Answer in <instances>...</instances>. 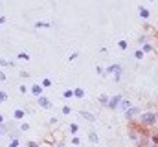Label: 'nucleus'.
<instances>
[{
	"label": "nucleus",
	"mask_w": 158,
	"mask_h": 147,
	"mask_svg": "<svg viewBox=\"0 0 158 147\" xmlns=\"http://www.w3.org/2000/svg\"><path fill=\"white\" fill-rule=\"evenodd\" d=\"M0 136H2V129H0Z\"/></svg>",
	"instance_id": "nucleus-26"
},
{
	"label": "nucleus",
	"mask_w": 158,
	"mask_h": 147,
	"mask_svg": "<svg viewBox=\"0 0 158 147\" xmlns=\"http://www.w3.org/2000/svg\"><path fill=\"white\" fill-rule=\"evenodd\" d=\"M72 96H74L72 90H66V92H64V97H72Z\"/></svg>",
	"instance_id": "nucleus-17"
},
{
	"label": "nucleus",
	"mask_w": 158,
	"mask_h": 147,
	"mask_svg": "<svg viewBox=\"0 0 158 147\" xmlns=\"http://www.w3.org/2000/svg\"><path fill=\"white\" fill-rule=\"evenodd\" d=\"M0 81H6V76H4V72L0 70Z\"/></svg>",
	"instance_id": "nucleus-22"
},
{
	"label": "nucleus",
	"mask_w": 158,
	"mask_h": 147,
	"mask_svg": "<svg viewBox=\"0 0 158 147\" xmlns=\"http://www.w3.org/2000/svg\"><path fill=\"white\" fill-rule=\"evenodd\" d=\"M88 136H90V140H92V142H98V136H96V134H94V132H90V134H88Z\"/></svg>",
	"instance_id": "nucleus-18"
},
{
	"label": "nucleus",
	"mask_w": 158,
	"mask_h": 147,
	"mask_svg": "<svg viewBox=\"0 0 158 147\" xmlns=\"http://www.w3.org/2000/svg\"><path fill=\"white\" fill-rule=\"evenodd\" d=\"M9 147H18V140H11V143H9Z\"/></svg>",
	"instance_id": "nucleus-16"
},
{
	"label": "nucleus",
	"mask_w": 158,
	"mask_h": 147,
	"mask_svg": "<svg viewBox=\"0 0 158 147\" xmlns=\"http://www.w3.org/2000/svg\"><path fill=\"white\" fill-rule=\"evenodd\" d=\"M129 107H131V101H121V109H125V110H127Z\"/></svg>",
	"instance_id": "nucleus-11"
},
{
	"label": "nucleus",
	"mask_w": 158,
	"mask_h": 147,
	"mask_svg": "<svg viewBox=\"0 0 158 147\" xmlns=\"http://www.w3.org/2000/svg\"><path fill=\"white\" fill-rule=\"evenodd\" d=\"M0 64H2V66H11V63L9 61H4V59H0Z\"/></svg>",
	"instance_id": "nucleus-15"
},
{
	"label": "nucleus",
	"mask_w": 158,
	"mask_h": 147,
	"mask_svg": "<svg viewBox=\"0 0 158 147\" xmlns=\"http://www.w3.org/2000/svg\"><path fill=\"white\" fill-rule=\"evenodd\" d=\"M28 145H30V147H37V143H35V142H30Z\"/></svg>",
	"instance_id": "nucleus-23"
},
{
	"label": "nucleus",
	"mask_w": 158,
	"mask_h": 147,
	"mask_svg": "<svg viewBox=\"0 0 158 147\" xmlns=\"http://www.w3.org/2000/svg\"><path fill=\"white\" fill-rule=\"evenodd\" d=\"M42 85H44V87H50V85H52V81H50V79H44V81H42Z\"/></svg>",
	"instance_id": "nucleus-19"
},
{
	"label": "nucleus",
	"mask_w": 158,
	"mask_h": 147,
	"mask_svg": "<svg viewBox=\"0 0 158 147\" xmlns=\"http://www.w3.org/2000/svg\"><path fill=\"white\" fill-rule=\"evenodd\" d=\"M31 92H33L37 97H40V94H42V88H40V85H33V87H31Z\"/></svg>",
	"instance_id": "nucleus-3"
},
{
	"label": "nucleus",
	"mask_w": 158,
	"mask_h": 147,
	"mask_svg": "<svg viewBox=\"0 0 158 147\" xmlns=\"http://www.w3.org/2000/svg\"><path fill=\"white\" fill-rule=\"evenodd\" d=\"M63 114H70V109L68 107H63Z\"/></svg>",
	"instance_id": "nucleus-21"
},
{
	"label": "nucleus",
	"mask_w": 158,
	"mask_h": 147,
	"mask_svg": "<svg viewBox=\"0 0 158 147\" xmlns=\"http://www.w3.org/2000/svg\"><path fill=\"white\" fill-rule=\"evenodd\" d=\"M4 22H6V18H4V17H0V24H4Z\"/></svg>",
	"instance_id": "nucleus-24"
},
{
	"label": "nucleus",
	"mask_w": 158,
	"mask_h": 147,
	"mask_svg": "<svg viewBox=\"0 0 158 147\" xmlns=\"http://www.w3.org/2000/svg\"><path fill=\"white\" fill-rule=\"evenodd\" d=\"M138 112H140L138 109H131V110L127 112V118H131V116H134V114H138Z\"/></svg>",
	"instance_id": "nucleus-8"
},
{
	"label": "nucleus",
	"mask_w": 158,
	"mask_h": 147,
	"mask_svg": "<svg viewBox=\"0 0 158 147\" xmlns=\"http://www.w3.org/2000/svg\"><path fill=\"white\" fill-rule=\"evenodd\" d=\"M2 121H4V118H2V116H0V125H2Z\"/></svg>",
	"instance_id": "nucleus-25"
},
{
	"label": "nucleus",
	"mask_w": 158,
	"mask_h": 147,
	"mask_svg": "<svg viewBox=\"0 0 158 147\" xmlns=\"http://www.w3.org/2000/svg\"><path fill=\"white\" fill-rule=\"evenodd\" d=\"M22 118H24V110L17 109V110H15V119H22Z\"/></svg>",
	"instance_id": "nucleus-5"
},
{
	"label": "nucleus",
	"mask_w": 158,
	"mask_h": 147,
	"mask_svg": "<svg viewBox=\"0 0 158 147\" xmlns=\"http://www.w3.org/2000/svg\"><path fill=\"white\" fill-rule=\"evenodd\" d=\"M18 59H24V61H28V59H30V55H28V54H18Z\"/></svg>",
	"instance_id": "nucleus-12"
},
{
	"label": "nucleus",
	"mask_w": 158,
	"mask_h": 147,
	"mask_svg": "<svg viewBox=\"0 0 158 147\" xmlns=\"http://www.w3.org/2000/svg\"><path fill=\"white\" fill-rule=\"evenodd\" d=\"M20 131H30V125H28V123H22V125H20Z\"/></svg>",
	"instance_id": "nucleus-14"
},
{
	"label": "nucleus",
	"mask_w": 158,
	"mask_h": 147,
	"mask_svg": "<svg viewBox=\"0 0 158 147\" xmlns=\"http://www.w3.org/2000/svg\"><path fill=\"white\" fill-rule=\"evenodd\" d=\"M8 100V94H4V92H0V103H4Z\"/></svg>",
	"instance_id": "nucleus-10"
},
{
	"label": "nucleus",
	"mask_w": 158,
	"mask_h": 147,
	"mask_svg": "<svg viewBox=\"0 0 158 147\" xmlns=\"http://www.w3.org/2000/svg\"><path fill=\"white\" fill-rule=\"evenodd\" d=\"M39 105L42 107V109H52V103H50V100H48V97H39Z\"/></svg>",
	"instance_id": "nucleus-2"
},
{
	"label": "nucleus",
	"mask_w": 158,
	"mask_h": 147,
	"mask_svg": "<svg viewBox=\"0 0 158 147\" xmlns=\"http://www.w3.org/2000/svg\"><path fill=\"white\" fill-rule=\"evenodd\" d=\"M35 26H37V28H52V24H50V22H37Z\"/></svg>",
	"instance_id": "nucleus-6"
},
{
	"label": "nucleus",
	"mask_w": 158,
	"mask_h": 147,
	"mask_svg": "<svg viewBox=\"0 0 158 147\" xmlns=\"http://www.w3.org/2000/svg\"><path fill=\"white\" fill-rule=\"evenodd\" d=\"M81 116H83V118H86L88 121H94V119H96V118H94L92 114H90V112H81Z\"/></svg>",
	"instance_id": "nucleus-7"
},
{
	"label": "nucleus",
	"mask_w": 158,
	"mask_h": 147,
	"mask_svg": "<svg viewBox=\"0 0 158 147\" xmlns=\"http://www.w3.org/2000/svg\"><path fill=\"white\" fill-rule=\"evenodd\" d=\"M120 48H121V50H125V48H127V42H125V41H121V42H120Z\"/></svg>",
	"instance_id": "nucleus-20"
},
{
	"label": "nucleus",
	"mask_w": 158,
	"mask_h": 147,
	"mask_svg": "<svg viewBox=\"0 0 158 147\" xmlns=\"http://www.w3.org/2000/svg\"><path fill=\"white\" fill-rule=\"evenodd\" d=\"M120 100H121L120 96H116V97H112V100H110V103H108V107H110V109H116V107H118V101H120Z\"/></svg>",
	"instance_id": "nucleus-4"
},
{
	"label": "nucleus",
	"mask_w": 158,
	"mask_h": 147,
	"mask_svg": "<svg viewBox=\"0 0 158 147\" xmlns=\"http://www.w3.org/2000/svg\"><path fill=\"white\" fill-rule=\"evenodd\" d=\"M156 121V114H153V112H149V114H143L142 116V123H154Z\"/></svg>",
	"instance_id": "nucleus-1"
},
{
	"label": "nucleus",
	"mask_w": 158,
	"mask_h": 147,
	"mask_svg": "<svg viewBox=\"0 0 158 147\" xmlns=\"http://www.w3.org/2000/svg\"><path fill=\"white\" fill-rule=\"evenodd\" d=\"M74 96H77V97H83V90H81V88H77V90L74 92Z\"/></svg>",
	"instance_id": "nucleus-13"
},
{
	"label": "nucleus",
	"mask_w": 158,
	"mask_h": 147,
	"mask_svg": "<svg viewBox=\"0 0 158 147\" xmlns=\"http://www.w3.org/2000/svg\"><path fill=\"white\" fill-rule=\"evenodd\" d=\"M140 15H142V17H143V18H147V17H149V11H147V9H143V8H142V9H140Z\"/></svg>",
	"instance_id": "nucleus-9"
}]
</instances>
